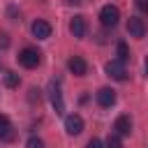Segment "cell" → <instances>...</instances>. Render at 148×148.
Returning a JSON list of instances; mask_svg holds the SVG:
<instances>
[{"label":"cell","instance_id":"cell-1","mask_svg":"<svg viewBox=\"0 0 148 148\" xmlns=\"http://www.w3.org/2000/svg\"><path fill=\"white\" fill-rule=\"evenodd\" d=\"M18 62H21L25 69H35V67L42 62V53H39L37 49H32V46H25V49H21V53H18Z\"/></svg>","mask_w":148,"mask_h":148},{"label":"cell","instance_id":"cell-2","mask_svg":"<svg viewBox=\"0 0 148 148\" xmlns=\"http://www.w3.org/2000/svg\"><path fill=\"white\" fill-rule=\"evenodd\" d=\"M118 18H120V12H118L116 5H104V7L99 9V21H102L104 28H113V25H118Z\"/></svg>","mask_w":148,"mask_h":148},{"label":"cell","instance_id":"cell-3","mask_svg":"<svg viewBox=\"0 0 148 148\" xmlns=\"http://www.w3.org/2000/svg\"><path fill=\"white\" fill-rule=\"evenodd\" d=\"M104 72H106V76H111L113 81H125L127 79V69H125V62L123 60H109L106 65H104Z\"/></svg>","mask_w":148,"mask_h":148},{"label":"cell","instance_id":"cell-4","mask_svg":"<svg viewBox=\"0 0 148 148\" xmlns=\"http://www.w3.org/2000/svg\"><path fill=\"white\" fill-rule=\"evenodd\" d=\"M49 99H51V104H53V109H56V113H62V111H65V102H62V92H60V86H58L56 81H51V83H49Z\"/></svg>","mask_w":148,"mask_h":148},{"label":"cell","instance_id":"cell-5","mask_svg":"<svg viewBox=\"0 0 148 148\" xmlns=\"http://www.w3.org/2000/svg\"><path fill=\"white\" fill-rule=\"evenodd\" d=\"M65 132H67L69 136L81 134V132H83V118H81L79 113H69V116L65 118Z\"/></svg>","mask_w":148,"mask_h":148},{"label":"cell","instance_id":"cell-6","mask_svg":"<svg viewBox=\"0 0 148 148\" xmlns=\"http://www.w3.org/2000/svg\"><path fill=\"white\" fill-rule=\"evenodd\" d=\"M127 32H130V37L141 39V37L146 35V23H143V18H139V16H130V18H127Z\"/></svg>","mask_w":148,"mask_h":148},{"label":"cell","instance_id":"cell-7","mask_svg":"<svg viewBox=\"0 0 148 148\" xmlns=\"http://www.w3.org/2000/svg\"><path fill=\"white\" fill-rule=\"evenodd\" d=\"M86 30H88L86 16H74V18L69 21V32H72L76 39H83V37H86Z\"/></svg>","mask_w":148,"mask_h":148},{"label":"cell","instance_id":"cell-8","mask_svg":"<svg viewBox=\"0 0 148 148\" xmlns=\"http://www.w3.org/2000/svg\"><path fill=\"white\" fill-rule=\"evenodd\" d=\"M67 69H69L74 76H86L88 65H86V60H83L81 56H72V58L67 60Z\"/></svg>","mask_w":148,"mask_h":148},{"label":"cell","instance_id":"cell-9","mask_svg":"<svg viewBox=\"0 0 148 148\" xmlns=\"http://www.w3.org/2000/svg\"><path fill=\"white\" fill-rule=\"evenodd\" d=\"M30 30H32V35H35L37 39H49V37H51V23H46V21H42V18H37V21L30 25Z\"/></svg>","mask_w":148,"mask_h":148},{"label":"cell","instance_id":"cell-10","mask_svg":"<svg viewBox=\"0 0 148 148\" xmlns=\"http://www.w3.org/2000/svg\"><path fill=\"white\" fill-rule=\"evenodd\" d=\"M95 97H97V104H99V106H104V109L116 104V92H113L111 88H99Z\"/></svg>","mask_w":148,"mask_h":148},{"label":"cell","instance_id":"cell-11","mask_svg":"<svg viewBox=\"0 0 148 148\" xmlns=\"http://www.w3.org/2000/svg\"><path fill=\"white\" fill-rule=\"evenodd\" d=\"M113 130H116V134H120V136L130 134V132H132V118H130V116H118L116 123H113Z\"/></svg>","mask_w":148,"mask_h":148},{"label":"cell","instance_id":"cell-12","mask_svg":"<svg viewBox=\"0 0 148 148\" xmlns=\"http://www.w3.org/2000/svg\"><path fill=\"white\" fill-rule=\"evenodd\" d=\"M0 139H2V141H12V139H14L12 123H9L7 116H0Z\"/></svg>","mask_w":148,"mask_h":148},{"label":"cell","instance_id":"cell-13","mask_svg":"<svg viewBox=\"0 0 148 148\" xmlns=\"http://www.w3.org/2000/svg\"><path fill=\"white\" fill-rule=\"evenodd\" d=\"M2 81H5L7 88H16L21 79H18V74H14V72H5V74H2Z\"/></svg>","mask_w":148,"mask_h":148},{"label":"cell","instance_id":"cell-14","mask_svg":"<svg viewBox=\"0 0 148 148\" xmlns=\"http://www.w3.org/2000/svg\"><path fill=\"white\" fill-rule=\"evenodd\" d=\"M116 51H118V60H130V49H127V44L125 42H118V46H116Z\"/></svg>","mask_w":148,"mask_h":148},{"label":"cell","instance_id":"cell-15","mask_svg":"<svg viewBox=\"0 0 148 148\" xmlns=\"http://www.w3.org/2000/svg\"><path fill=\"white\" fill-rule=\"evenodd\" d=\"M106 148H123L120 134H109V139H106Z\"/></svg>","mask_w":148,"mask_h":148},{"label":"cell","instance_id":"cell-16","mask_svg":"<svg viewBox=\"0 0 148 148\" xmlns=\"http://www.w3.org/2000/svg\"><path fill=\"white\" fill-rule=\"evenodd\" d=\"M25 148H44V141L39 136H30L28 143H25Z\"/></svg>","mask_w":148,"mask_h":148},{"label":"cell","instance_id":"cell-17","mask_svg":"<svg viewBox=\"0 0 148 148\" xmlns=\"http://www.w3.org/2000/svg\"><path fill=\"white\" fill-rule=\"evenodd\" d=\"M86 148H104V143H102L99 139H95V136H92V139L86 143Z\"/></svg>","mask_w":148,"mask_h":148},{"label":"cell","instance_id":"cell-18","mask_svg":"<svg viewBox=\"0 0 148 148\" xmlns=\"http://www.w3.org/2000/svg\"><path fill=\"white\" fill-rule=\"evenodd\" d=\"M7 46H9V37L5 32H0V49H7Z\"/></svg>","mask_w":148,"mask_h":148},{"label":"cell","instance_id":"cell-19","mask_svg":"<svg viewBox=\"0 0 148 148\" xmlns=\"http://www.w3.org/2000/svg\"><path fill=\"white\" fill-rule=\"evenodd\" d=\"M136 5H139V9L143 14H148V0H136Z\"/></svg>","mask_w":148,"mask_h":148},{"label":"cell","instance_id":"cell-20","mask_svg":"<svg viewBox=\"0 0 148 148\" xmlns=\"http://www.w3.org/2000/svg\"><path fill=\"white\" fill-rule=\"evenodd\" d=\"M30 102H37L39 104V90H35V88L30 90Z\"/></svg>","mask_w":148,"mask_h":148},{"label":"cell","instance_id":"cell-21","mask_svg":"<svg viewBox=\"0 0 148 148\" xmlns=\"http://www.w3.org/2000/svg\"><path fill=\"white\" fill-rule=\"evenodd\" d=\"M143 67H146V74H148V58H146V62H143Z\"/></svg>","mask_w":148,"mask_h":148},{"label":"cell","instance_id":"cell-22","mask_svg":"<svg viewBox=\"0 0 148 148\" xmlns=\"http://www.w3.org/2000/svg\"><path fill=\"white\" fill-rule=\"evenodd\" d=\"M67 2H69V5H76V2H79V0H67Z\"/></svg>","mask_w":148,"mask_h":148}]
</instances>
